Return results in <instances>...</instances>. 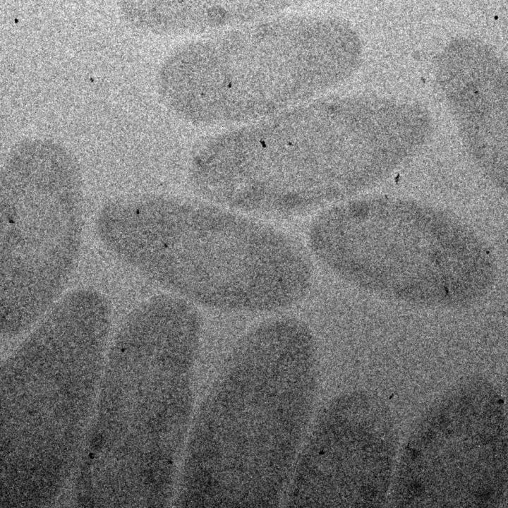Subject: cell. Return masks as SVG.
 Wrapping results in <instances>:
<instances>
[{"label": "cell", "instance_id": "cell-1", "mask_svg": "<svg viewBox=\"0 0 508 508\" xmlns=\"http://www.w3.org/2000/svg\"><path fill=\"white\" fill-rule=\"evenodd\" d=\"M81 179L61 147H18L1 177V266L12 282H58L68 272L82 226Z\"/></svg>", "mask_w": 508, "mask_h": 508}]
</instances>
